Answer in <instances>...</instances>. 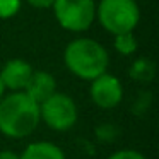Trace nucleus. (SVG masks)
I'll return each instance as SVG.
<instances>
[{"label": "nucleus", "instance_id": "obj_9", "mask_svg": "<svg viewBox=\"0 0 159 159\" xmlns=\"http://www.w3.org/2000/svg\"><path fill=\"white\" fill-rule=\"evenodd\" d=\"M19 156L21 159H67L63 149L48 140L33 142Z\"/></svg>", "mask_w": 159, "mask_h": 159}, {"label": "nucleus", "instance_id": "obj_13", "mask_svg": "<svg viewBox=\"0 0 159 159\" xmlns=\"http://www.w3.org/2000/svg\"><path fill=\"white\" fill-rule=\"evenodd\" d=\"M106 159H147L142 152L134 151V149H121V151H116L113 154H110Z\"/></svg>", "mask_w": 159, "mask_h": 159}, {"label": "nucleus", "instance_id": "obj_10", "mask_svg": "<svg viewBox=\"0 0 159 159\" xmlns=\"http://www.w3.org/2000/svg\"><path fill=\"white\" fill-rule=\"evenodd\" d=\"M156 72V65L149 58H139L130 67V77L137 82H149L152 80Z\"/></svg>", "mask_w": 159, "mask_h": 159}, {"label": "nucleus", "instance_id": "obj_5", "mask_svg": "<svg viewBox=\"0 0 159 159\" xmlns=\"http://www.w3.org/2000/svg\"><path fill=\"white\" fill-rule=\"evenodd\" d=\"M79 110L69 94L55 93L39 103V120L45 121L46 127L57 132H67L77 123Z\"/></svg>", "mask_w": 159, "mask_h": 159}, {"label": "nucleus", "instance_id": "obj_8", "mask_svg": "<svg viewBox=\"0 0 159 159\" xmlns=\"http://www.w3.org/2000/svg\"><path fill=\"white\" fill-rule=\"evenodd\" d=\"M24 93L31 98L34 103H43L45 99H48L52 94L57 93V80L46 70H34L29 79V82L26 84Z\"/></svg>", "mask_w": 159, "mask_h": 159}, {"label": "nucleus", "instance_id": "obj_15", "mask_svg": "<svg viewBox=\"0 0 159 159\" xmlns=\"http://www.w3.org/2000/svg\"><path fill=\"white\" fill-rule=\"evenodd\" d=\"M0 159H21V156L14 151L5 149V151H0Z\"/></svg>", "mask_w": 159, "mask_h": 159}, {"label": "nucleus", "instance_id": "obj_16", "mask_svg": "<svg viewBox=\"0 0 159 159\" xmlns=\"http://www.w3.org/2000/svg\"><path fill=\"white\" fill-rule=\"evenodd\" d=\"M4 94H5V87H4V84H2V80H0V99L4 98Z\"/></svg>", "mask_w": 159, "mask_h": 159}, {"label": "nucleus", "instance_id": "obj_6", "mask_svg": "<svg viewBox=\"0 0 159 159\" xmlns=\"http://www.w3.org/2000/svg\"><path fill=\"white\" fill-rule=\"evenodd\" d=\"M89 96L98 108L113 110L123 99V86L116 75L104 72L99 77L91 80Z\"/></svg>", "mask_w": 159, "mask_h": 159}, {"label": "nucleus", "instance_id": "obj_14", "mask_svg": "<svg viewBox=\"0 0 159 159\" xmlns=\"http://www.w3.org/2000/svg\"><path fill=\"white\" fill-rule=\"evenodd\" d=\"M26 2L34 9H52L55 0H26Z\"/></svg>", "mask_w": 159, "mask_h": 159}, {"label": "nucleus", "instance_id": "obj_1", "mask_svg": "<svg viewBox=\"0 0 159 159\" xmlns=\"http://www.w3.org/2000/svg\"><path fill=\"white\" fill-rule=\"evenodd\" d=\"M39 104L24 91L11 93L0 99V134L9 139L29 137L39 125Z\"/></svg>", "mask_w": 159, "mask_h": 159}, {"label": "nucleus", "instance_id": "obj_7", "mask_svg": "<svg viewBox=\"0 0 159 159\" xmlns=\"http://www.w3.org/2000/svg\"><path fill=\"white\" fill-rule=\"evenodd\" d=\"M33 72V65L22 58H12L4 63L2 70H0V80L4 84L5 91L11 93H17V91H24L26 84L29 82Z\"/></svg>", "mask_w": 159, "mask_h": 159}, {"label": "nucleus", "instance_id": "obj_3", "mask_svg": "<svg viewBox=\"0 0 159 159\" xmlns=\"http://www.w3.org/2000/svg\"><path fill=\"white\" fill-rule=\"evenodd\" d=\"M96 19L113 36L134 33L140 21V9L135 0H99L96 4Z\"/></svg>", "mask_w": 159, "mask_h": 159}, {"label": "nucleus", "instance_id": "obj_12", "mask_svg": "<svg viewBox=\"0 0 159 159\" xmlns=\"http://www.w3.org/2000/svg\"><path fill=\"white\" fill-rule=\"evenodd\" d=\"M22 7V0H0V19L7 21L19 14Z\"/></svg>", "mask_w": 159, "mask_h": 159}, {"label": "nucleus", "instance_id": "obj_11", "mask_svg": "<svg viewBox=\"0 0 159 159\" xmlns=\"http://www.w3.org/2000/svg\"><path fill=\"white\" fill-rule=\"evenodd\" d=\"M113 46L120 55L123 57H130L137 52V38L134 33H121V34L113 36Z\"/></svg>", "mask_w": 159, "mask_h": 159}, {"label": "nucleus", "instance_id": "obj_4", "mask_svg": "<svg viewBox=\"0 0 159 159\" xmlns=\"http://www.w3.org/2000/svg\"><path fill=\"white\" fill-rule=\"evenodd\" d=\"M60 28L70 33H84L96 21L94 0H55L52 5Z\"/></svg>", "mask_w": 159, "mask_h": 159}, {"label": "nucleus", "instance_id": "obj_2", "mask_svg": "<svg viewBox=\"0 0 159 159\" xmlns=\"http://www.w3.org/2000/svg\"><path fill=\"white\" fill-rule=\"evenodd\" d=\"M63 63L70 74L91 82L108 70L110 55L106 48L96 39L75 38L63 50Z\"/></svg>", "mask_w": 159, "mask_h": 159}]
</instances>
